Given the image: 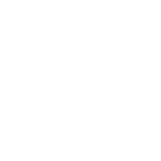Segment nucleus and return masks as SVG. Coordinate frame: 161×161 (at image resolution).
Segmentation results:
<instances>
[]
</instances>
